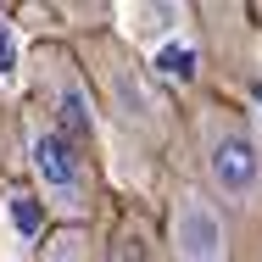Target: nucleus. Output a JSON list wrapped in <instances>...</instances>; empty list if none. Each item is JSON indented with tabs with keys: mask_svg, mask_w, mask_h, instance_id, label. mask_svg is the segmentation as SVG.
Returning <instances> with one entry per match:
<instances>
[{
	"mask_svg": "<svg viewBox=\"0 0 262 262\" xmlns=\"http://www.w3.org/2000/svg\"><path fill=\"white\" fill-rule=\"evenodd\" d=\"M11 217H17V229H23V240H39L45 234V201L34 195V190H11Z\"/></svg>",
	"mask_w": 262,
	"mask_h": 262,
	"instance_id": "7",
	"label": "nucleus"
},
{
	"mask_svg": "<svg viewBox=\"0 0 262 262\" xmlns=\"http://www.w3.org/2000/svg\"><path fill=\"white\" fill-rule=\"evenodd\" d=\"M90 73H95V84H101V95H106V112H112L134 140H145V145H162V140H167V128H173L167 95L157 90L151 67L128 51V45H117V39H95V51H90Z\"/></svg>",
	"mask_w": 262,
	"mask_h": 262,
	"instance_id": "3",
	"label": "nucleus"
},
{
	"mask_svg": "<svg viewBox=\"0 0 262 262\" xmlns=\"http://www.w3.org/2000/svg\"><path fill=\"white\" fill-rule=\"evenodd\" d=\"M28 67H34V101H39V112L51 117L78 151H95V134L101 128H95V95H90L84 67L61 45H39Z\"/></svg>",
	"mask_w": 262,
	"mask_h": 262,
	"instance_id": "4",
	"label": "nucleus"
},
{
	"mask_svg": "<svg viewBox=\"0 0 262 262\" xmlns=\"http://www.w3.org/2000/svg\"><path fill=\"white\" fill-rule=\"evenodd\" d=\"M28 167H34V195L45 201L61 229H90L95 217V167L90 151H78L51 117L34 106L28 117Z\"/></svg>",
	"mask_w": 262,
	"mask_h": 262,
	"instance_id": "2",
	"label": "nucleus"
},
{
	"mask_svg": "<svg viewBox=\"0 0 262 262\" xmlns=\"http://www.w3.org/2000/svg\"><path fill=\"white\" fill-rule=\"evenodd\" d=\"M195 151L207 195L234 217H262V134L246 112L212 101L195 112Z\"/></svg>",
	"mask_w": 262,
	"mask_h": 262,
	"instance_id": "1",
	"label": "nucleus"
},
{
	"mask_svg": "<svg viewBox=\"0 0 262 262\" xmlns=\"http://www.w3.org/2000/svg\"><path fill=\"white\" fill-rule=\"evenodd\" d=\"M167 257L173 262H229V217L207 190L179 184L167 207Z\"/></svg>",
	"mask_w": 262,
	"mask_h": 262,
	"instance_id": "5",
	"label": "nucleus"
},
{
	"mask_svg": "<svg viewBox=\"0 0 262 262\" xmlns=\"http://www.w3.org/2000/svg\"><path fill=\"white\" fill-rule=\"evenodd\" d=\"M39 262H101V251H95L90 229H56L39 246Z\"/></svg>",
	"mask_w": 262,
	"mask_h": 262,
	"instance_id": "6",
	"label": "nucleus"
},
{
	"mask_svg": "<svg viewBox=\"0 0 262 262\" xmlns=\"http://www.w3.org/2000/svg\"><path fill=\"white\" fill-rule=\"evenodd\" d=\"M11 67V39H6V28H0V73Z\"/></svg>",
	"mask_w": 262,
	"mask_h": 262,
	"instance_id": "9",
	"label": "nucleus"
},
{
	"mask_svg": "<svg viewBox=\"0 0 262 262\" xmlns=\"http://www.w3.org/2000/svg\"><path fill=\"white\" fill-rule=\"evenodd\" d=\"M157 67H162V78H179V84L195 78V56L184 51V45H167V51L157 56Z\"/></svg>",
	"mask_w": 262,
	"mask_h": 262,
	"instance_id": "8",
	"label": "nucleus"
}]
</instances>
